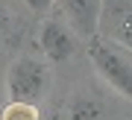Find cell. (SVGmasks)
<instances>
[{
	"instance_id": "6da1fadb",
	"label": "cell",
	"mask_w": 132,
	"mask_h": 120,
	"mask_svg": "<svg viewBox=\"0 0 132 120\" xmlns=\"http://www.w3.org/2000/svg\"><path fill=\"white\" fill-rule=\"evenodd\" d=\"M47 85H50L47 62L35 59V56H21L6 70V97H9V102L35 106L44 97Z\"/></svg>"
},
{
	"instance_id": "7a4b0ae2",
	"label": "cell",
	"mask_w": 132,
	"mask_h": 120,
	"mask_svg": "<svg viewBox=\"0 0 132 120\" xmlns=\"http://www.w3.org/2000/svg\"><path fill=\"white\" fill-rule=\"evenodd\" d=\"M88 59L94 65V70L114 91L123 94L126 100H132V62L123 56V50H118L114 44L94 35V38H88Z\"/></svg>"
},
{
	"instance_id": "3957f363",
	"label": "cell",
	"mask_w": 132,
	"mask_h": 120,
	"mask_svg": "<svg viewBox=\"0 0 132 120\" xmlns=\"http://www.w3.org/2000/svg\"><path fill=\"white\" fill-rule=\"evenodd\" d=\"M97 35L118 50L132 53V0H103L100 3Z\"/></svg>"
},
{
	"instance_id": "277c9868",
	"label": "cell",
	"mask_w": 132,
	"mask_h": 120,
	"mask_svg": "<svg viewBox=\"0 0 132 120\" xmlns=\"http://www.w3.org/2000/svg\"><path fill=\"white\" fill-rule=\"evenodd\" d=\"M38 47H41V53H44L47 62L65 65V62H71V56L76 50V38H73L71 29H68L65 21L44 18L41 27H38Z\"/></svg>"
},
{
	"instance_id": "5b68a950",
	"label": "cell",
	"mask_w": 132,
	"mask_h": 120,
	"mask_svg": "<svg viewBox=\"0 0 132 120\" xmlns=\"http://www.w3.org/2000/svg\"><path fill=\"white\" fill-rule=\"evenodd\" d=\"M65 9L68 29L76 32L79 38H94L97 35V21H100V3L103 0H56Z\"/></svg>"
},
{
	"instance_id": "8992f818",
	"label": "cell",
	"mask_w": 132,
	"mask_h": 120,
	"mask_svg": "<svg viewBox=\"0 0 132 120\" xmlns=\"http://www.w3.org/2000/svg\"><path fill=\"white\" fill-rule=\"evenodd\" d=\"M103 106L94 97H76L68 106V120H103Z\"/></svg>"
},
{
	"instance_id": "52a82bcc",
	"label": "cell",
	"mask_w": 132,
	"mask_h": 120,
	"mask_svg": "<svg viewBox=\"0 0 132 120\" xmlns=\"http://www.w3.org/2000/svg\"><path fill=\"white\" fill-rule=\"evenodd\" d=\"M0 120H38L35 106H24V102H6Z\"/></svg>"
},
{
	"instance_id": "ba28073f",
	"label": "cell",
	"mask_w": 132,
	"mask_h": 120,
	"mask_svg": "<svg viewBox=\"0 0 132 120\" xmlns=\"http://www.w3.org/2000/svg\"><path fill=\"white\" fill-rule=\"evenodd\" d=\"M9 29H12V15H9L6 0H0V35H6Z\"/></svg>"
},
{
	"instance_id": "9c48e42d",
	"label": "cell",
	"mask_w": 132,
	"mask_h": 120,
	"mask_svg": "<svg viewBox=\"0 0 132 120\" xmlns=\"http://www.w3.org/2000/svg\"><path fill=\"white\" fill-rule=\"evenodd\" d=\"M24 3L29 6L32 12H38V15H44V12H50L53 6H56V0H24Z\"/></svg>"
},
{
	"instance_id": "30bf717a",
	"label": "cell",
	"mask_w": 132,
	"mask_h": 120,
	"mask_svg": "<svg viewBox=\"0 0 132 120\" xmlns=\"http://www.w3.org/2000/svg\"><path fill=\"white\" fill-rule=\"evenodd\" d=\"M3 106H6V102H0V114H3Z\"/></svg>"
}]
</instances>
